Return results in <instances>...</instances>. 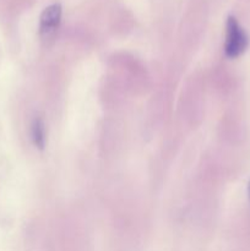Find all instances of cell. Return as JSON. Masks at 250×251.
<instances>
[{
  "mask_svg": "<svg viewBox=\"0 0 250 251\" xmlns=\"http://www.w3.org/2000/svg\"><path fill=\"white\" fill-rule=\"evenodd\" d=\"M248 44H249V37L247 32L243 29L235 17H228L227 25H225V55L230 59L238 58L247 50Z\"/></svg>",
  "mask_w": 250,
  "mask_h": 251,
  "instance_id": "obj_1",
  "label": "cell"
},
{
  "mask_svg": "<svg viewBox=\"0 0 250 251\" xmlns=\"http://www.w3.org/2000/svg\"><path fill=\"white\" fill-rule=\"evenodd\" d=\"M61 20V6L51 4L43 10L39 19V33L43 38L50 37L59 27Z\"/></svg>",
  "mask_w": 250,
  "mask_h": 251,
  "instance_id": "obj_2",
  "label": "cell"
},
{
  "mask_svg": "<svg viewBox=\"0 0 250 251\" xmlns=\"http://www.w3.org/2000/svg\"><path fill=\"white\" fill-rule=\"evenodd\" d=\"M31 134L34 146L39 150H43L46 146V126H44V122L42 118H34L33 123H32Z\"/></svg>",
  "mask_w": 250,
  "mask_h": 251,
  "instance_id": "obj_3",
  "label": "cell"
},
{
  "mask_svg": "<svg viewBox=\"0 0 250 251\" xmlns=\"http://www.w3.org/2000/svg\"><path fill=\"white\" fill-rule=\"evenodd\" d=\"M248 194H249V199H250V181H249V185H248Z\"/></svg>",
  "mask_w": 250,
  "mask_h": 251,
  "instance_id": "obj_4",
  "label": "cell"
}]
</instances>
